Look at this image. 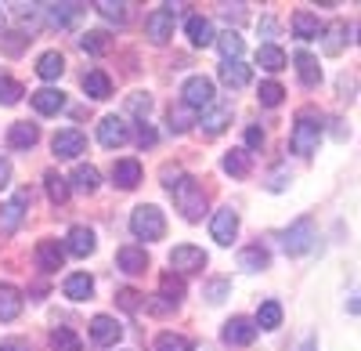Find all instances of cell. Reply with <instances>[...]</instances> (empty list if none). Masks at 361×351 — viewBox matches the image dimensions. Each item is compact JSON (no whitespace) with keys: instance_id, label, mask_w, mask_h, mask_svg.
Masks as SVG:
<instances>
[{"instance_id":"obj_1","label":"cell","mask_w":361,"mask_h":351,"mask_svg":"<svg viewBox=\"0 0 361 351\" xmlns=\"http://www.w3.org/2000/svg\"><path fill=\"white\" fill-rule=\"evenodd\" d=\"M130 232H134L137 239H145V243L163 239V236H166V218H163V210L152 207V203H141V207H134V214H130Z\"/></svg>"},{"instance_id":"obj_12","label":"cell","mask_w":361,"mask_h":351,"mask_svg":"<svg viewBox=\"0 0 361 351\" xmlns=\"http://www.w3.org/2000/svg\"><path fill=\"white\" fill-rule=\"evenodd\" d=\"M90 337H94V344H102V347H112L119 337H123V326H119L112 315H94L90 319Z\"/></svg>"},{"instance_id":"obj_13","label":"cell","mask_w":361,"mask_h":351,"mask_svg":"<svg viewBox=\"0 0 361 351\" xmlns=\"http://www.w3.org/2000/svg\"><path fill=\"white\" fill-rule=\"evenodd\" d=\"M37 265L44 268V272H58L66 265V246L58 243V239H44V243H37Z\"/></svg>"},{"instance_id":"obj_55","label":"cell","mask_w":361,"mask_h":351,"mask_svg":"<svg viewBox=\"0 0 361 351\" xmlns=\"http://www.w3.org/2000/svg\"><path fill=\"white\" fill-rule=\"evenodd\" d=\"M347 311H350V315H361V290H354V294H350V301H347Z\"/></svg>"},{"instance_id":"obj_51","label":"cell","mask_w":361,"mask_h":351,"mask_svg":"<svg viewBox=\"0 0 361 351\" xmlns=\"http://www.w3.org/2000/svg\"><path fill=\"white\" fill-rule=\"evenodd\" d=\"M180 178H185V174H180V167H170V163L163 167V185H166L170 192H173V189L180 185Z\"/></svg>"},{"instance_id":"obj_49","label":"cell","mask_w":361,"mask_h":351,"mask_svg":"<svg viewBox=\"0 0 361 351\" xmlns=\"http://www.w3.org/2000/svg\"><path fill=\"white\" fill-rule=\"evenodd\" d=\"M29 40H33V37H25V33H4V37H0V44H4V51H8V54H18Z\"/></svg>"},{"instance_id":"obj_25","label":"cell","mask_w":361,"mask_h":351,"mask_svg":"<svg viewBox=\"0 0 361 351\" xmlns=\"http://www.w3.org/2000/svg\"><path fill=\"white\" fill-rule=\"evenodd\" d=\"M293 66H296L300 80H304V87H314V83L322 80V66H318V58H314V54H307V51H296V54H293Z\"/></svg>"},{"instance_id":"obj_41","label":"cell","mask_w":361,"mask_h":351,"mask_svg":"<svg viewBox=\"0 0 361 351\" xmlns=\"http://www.w3.org/2000/svg\"><path fill=\"white\" fill-rule=\"evenodd\" d=\"M98 15L102 18H109V22H116V25H123L127 18H130V4H119V0H98Z\"/></svg>"},{"instance_id":"obj_21","label":"cell","mask_w":361,"mask_h":351,"mask_svg":"<svg viewBox=\"0 0 361 351\" xmlns=\"http://www.w3.org/2000/svg\"><path fill=\"white\" fill-rule=\"evenodd\" d=\"M83 4H47V18H51V25H58V29H73L80 18H83Z\"/></svg>"},{"instance_id":"obj_59","label":"cell","mask_w":361,"mask_h":351,"mask_svg":"<svg viewBox=\"0 0 361 351\" xmlns=\"http://www.w3.org/2000/svg\"><path fill=\"white\" fill-rule=\"evenodd\" d=\"M0 37H4V11H0Z\"/></svg>"},{"instance_id":"obj_36","label":"cell","mask_w":361,"mask_h":351,"mask_svg":"<svg viewBox=\"0 0 361 351\" xmlns=\"http://www.w3.org/2000/svg\"><path fill=\"white\" fill-rule=\"evenodd\" d=\"M80 47H83L87 54H105V51L112 47V37L105 33V29H87V33L80 37Z\"/></svg>"},{"instance_id":"obj_43","label":"cell","mask_w":361,"mask_h":351,"mask_svg":"<svg viewBox=\"0 0 361 351\" xmlns=\"http://www.w3.org/2000/svg\"><path fill=\"white\" fill-rule=\"evenodd\" d=\"M257 95H260V105L275 109V105H282V98H286V87H282V83H275V80H264Z\"/></svg>"},{"instance_id":"obj_20","label":"cell","mask_w":361,"mask_h":351,"mask_svg":"<svg viewBox=\"0 0 361 351\" xmlns=\"http://www.w3.org/2000/svg\"><path fill=\"white\" fill-rule=\"evenodd\" d=\"M322 33H325V37H322V51H325V54H340V51H343V44L350 40V37H347L350 29H347V22H343V18L329 22V25L322 29Z\"/></svg>"},{"instance_id":"obj_8","label":"cell","mask_w":361,"mask_h":351,"mask_svg":"<svg viewBox=\"0 0 361 351\" xmlns=\"http://www.w3.org/2000/svg\"><path fill=\"white\" fill-rule=\"evenodd\" d=\"M51 149H54L58 160H76V156L87 149V138H83L76 127H66V131H58V134L51 138Z\"/></svg>"},{"instance_id":"obj_23","label":"cell","mask_w":361,"mask_h":351,"mask_svg":"<svg viewBox=\"0 0 361 351\" xmlns=\"http://www.w3.org/2000/svg\"><path fill=\"white\" fill-rule=\"evenodd\" d=\"M221 167L231 174V178H250V170H253V156H250V149H231V153H224Z\"/></svg>"},{"instance_id":"obj_32","label":"cell","mask_w":361,"mask_h":351,"mask_svg":"<svg viewBox=\"0 0 361 351\" xmlns=\"http://www.w3.org/2000/svg\"><path fill=\"white\" fill-rule=\"evenodd\" d=\"M44 189H47V196H51L54 207H62V203L69 199V178H62L58 170H47V174H44Z\"/></svg>"},{"instance_id":"obj_17","label":"cell","mask_w":361,"mask_h":351,"mask_svg":"<svg viewBox=\"0 0 361 351\" xmlns=\"http://www.w3.org/2000/svg\"><path fill=\"white\" fill-rule=\"evenodd\" d=\"M22 218H25V203L18 196L11 203H0V236H15L22 228Z\"/></svg>"},{"instance_id":"obj_10","label":"cell","mask_w":361,"mask_h":351,"mask_svg":"<svg viewBox=\"0 0 361 351\" xmlns=\"http://www.w3.org/2000/svg\"><path fill=\"white\" fill-rule=\"evenodd\" d=\"M209 236H214L221 246H231V239L238 236V214L228 207V210H217L214 221H209Z\"/></svg>"},{"instance_id":"obj_50","label":"cell","mask_w":361,"mask_h":351,"mask_svg":"<svg viewBox=\"0 0 361 351\" xmlns=\"http://www.w3.org/2000/svg\"><path fill=\"white\" fill-rule=\"evenodd\" d=\"M224 294H228V279H214V282L206 286V297L214 301V304H221V301H224Z\"/></svg>"},{"instance_id":"obj_29","label":"cell","mask_w":361,"mask_h":351,"mask_svg":"<svg viewBox=\"0 0 361 351\" xmlns=\"http://www.w3.org/2000/svg\"><path fill=\"white\" fill-rule=\"evenodd\" d=\"M83 91L94 98V102H105V98L112 95V80H109L102 69H90V73L83 76Z\"/></svg>"},{"instance_id":"obj_2","label":"cell","mask_w":361,"mask_h":351,"mask_svg":"<svg viewBox=\"0 0 361 351\" xmlns=\"http://www.w3.org/2000/svg\"><path fill=\"white\" fill-rule=\"evenodd\" d=\"M318 138H322V120L311 112V109H304L296 116V127H293V134H289V145H293V153H300V156H311L314 149H318Z\"/></svg>"},{"instance_id":"obj_31","label":"cell","mask_w":361,"mask_h":351,"mask_svg":"<svg viewBox=\"0 0 361 351\" xmlns=\"http://www.w3.org/2000/svg\"><path fill=\"white\" fill-rule=\"evenodd\" d=\"M286 62H289L286 51H282V47H275V44H264V47L257 51V66H260V69H267V73H282V69H286Z\"/></svg>"},{"instance_id":"obj_52","label":"cell","mask_w":361,"mask_h":351,"mask_svg":"<svg viewBox=\"0 0 361 351\" xmlns=\"http://www.w3.org/2000/svg\"><path fill=\"white\" fill-rule=\"evenodd\" d=\"M243 8H246V4H221V15H224L228 22H231V18H235V22H243V18H246Z\"/></svg>"},{"instance_id":"obj_35","label":"cell","mask_w":361,"mask_h":351,"mask_svg":"<svg viewBox=\"0 0 361 351\" xmlns=\"http://www.w3.org/2000/svg\"><path fill=\"white\" fill-rule=\"evenodd\" d=\"M90 294H94V279H90L87 272H76V275L66 279V297H73V301H87Z\"/></svg>"},{"instance_id":"obj_58","label":"cell","mask_w":361,"mask_h":351,"mask_svg":"<svg viewBox=\"0 0 361 351\" xmlns=\"http://www.w3.org/2000/svg\"><path fill=\"white\" fill-rule=\"evenodd\" d=\"M300 351H318V344L314 340H304V347H300Z\"/></svg>"},{"instance_id":"obj_4","label":"cell","mask_w":361,"mask_h":351,"mask_svg":"<svg viewBox=\"0 0 361 351\" xmlns=\"http://www.w3.org/2000/svg\"><path fill=\"white\" fill-rule=\"evenodd\" d=\"M314 221L311 218H300V221H293L289 228H286V236H282V246H286V254L289 257H300V254H307L311 246H314Z\"/></svg>"},{"instance_id":"obj_53","label":"cell","mask_w":361,"mask_h":351,"mask_svg":"<svg viewBox=\"0 0 361 351\" xmlns=\"http://www.w3.org/2000/svg\"><path fill=\"white\" fill-rule=\"evenodd\" d=\"M246 145H250V149H260V145H264V131L260 127H250L246 131Z\"/></svg>"},{"instance_id":"obj_56","label":"cell","mask_w":361,"mask_h":351,"mask_svg":"<svg viewBox=\"0 0 361 351\" xmlns=\"http://www.w3.org/2000/svg\"><path fill=\"white\" fill-rule=\"evenodd\" d=\"M137 145H141V149H145V145H156V134L148 131V127H141V134H137Z\"/></svg>"},{"instance_id":"obj_45","label":"cell","mask_w":361,"mask_h":351,"mask_svg":"<svg viewBox=\"0 0 361 351\" xmlns=\"http://www.w3.org/2000/svg\"><path fill=\"white\" fill-rule=\"evenodd\" d=\"M156 351H192V344L180 333H159L156 337Z\"/></svg>"},{"instance_id":"obj_48","label":"cell","mask_w":361,"mask_h":351,"mask_svg":"<svg viewBox=\"0 0 361 351\" xmlns=\"http://www.w3.org/2000/svg\"><path fill=\"white\" fill-rule=\"evenodd\" d=\"M116 301H119V308H127V311H137L145 301H141V294H137V290H119V294H116Z\"/></svg>"},{"instance_id":"obj_57","label":"cell","mask_w":361,"mask_h":351,"mask_svg":"<svg viewBox=\"0 0 361 351\" xmlns=\"http://www.w3.org/2000/svg\"><path fill=\"white\" fill-rule=\"evenodd\" d=\"M0 351H22V344L18 340H4V344H0Z\"/></svg>"},{"instance_id":"obj_5","label":"cell","mask_w":361,"mask_h":351,"mask_svg":"<svg viewBox=\"0 0 361 351\" xmlns=\"http://www.w3.org/2000/svg\"><path fill=\"white\" fill-rule=\"evenodd\" d=\"M180 95H185V105L188 109H209V105H214V80H209V76H188L185 80V87H180Z\"/></svg>"},{"instance_id":"obj_38","label":"cell","mask_w":361,"mask_h":351,"mask_svg":"<svg viewBox=\"0 0 361 351\" xmlns=\"http://www.w3.org/2000/svg\"><path fill=\"white\" fill-rule=\"evenodd\" d=\"M159 290H163V297H166V304H180L185 301V279L180 275H173V272H166L163 279H159Z\"/></svg>"},{"instance_id":"obj_14","label":"cell","mask_w":361,"mask_h":351,"mask_svg":"<svg viewBox=\"0 0 361 351\" xmlns=\"http://www.w3.org/2000/svg\"><path fill=\"white\" fill-rule=\"evenodd\" d=\"M185 33L195 47H209V44H217V33H214V22L202 18V15H188L185 22Z\"/></svg>"},{"instance_id":"obj_39","label":"cell","mask_w":361,"mask_h":351,"mask_svg":"<svg viewBox=\"0 0 361 351\" xmlns=\"http://www.w3.org/2000/svg\"><path fill=\"white\" fill-rule=\"evenodd\" d=\"M192 124H195V116H192V109L188 105H170V112H166V127L173 131V134H185V131H192Z\"/></svg>"},{"instance_id":"obj_44","label":"cell","mask_w":361,"mask_h":351,"mask_svg":"<svg viewBox=\"0 0 361 351\" xmlns=\"http://www.w3.org/2000/svg\"><path fill=\"white\" fill-rule=\"evenodd\" d=\"M22 95H25V91H22V83H18V80L0 76V105H18Z\"/></svg>"},{"instance_id":"obj_42","label":"cell","mask_w":361,"mask_h":351,"mask_svg":"<svg viewBox=\"0 0 361 351\" xmlns=\"http://www.w3.org/2000/svg\"><path fill=\"white\" fill-rule=\"evenodd\" d=\"M51 347H54V351H80L83 344H80V337H76L69 326H58V330L51 333Z\"/></svg>"},{"instance_id":"obj_6","label":"cell","mask_w":361,"mask_h":351,"mask_svg":"<svg viewBox=\"0 0 361 351\" xmlns=\"http://www.w3.org/2000/svg\"><path fill=\"white\" fill-rule=\"evenodd\" d=\"M98 141L105 145V149H123V145L130 141V124L123 120V116H105V120L98 124Z\"/></svg>"},{"instance_id":"obj_54","label":"cell","mask_w":361,"mask_h":351,"mask_svg":"<svg viewBox=\"0 0 361 351\" xmlns=\"http://www.w3.org/2000/svg\"><path fill=\"white\" fill-rule=\"evenodd\" d=\"M8 185H11V163L0 160V189H8Z\"/></svg>"},{"instance_id":"obj_30","label":"cell","mask_w":361,"mask_h":351,"mask_svg":"<svg viewBox=\"0 0 361 351\" xmlns=\"http://www.w3.org/2000/svg\"><path fill=\"white\" fill-rule=\"evenodd\" d=\"M98 185H102V174H98V167H90V163H80L76 170H73V189L76 192H98Z\"/></svg>"},{"instance_id":"obj_9","label":"cell","mask_w":361,"mask_h":351,"mask_svg":"<svg viewBox=\"0 0 361 351\" xmlns=\"http://www.w3.org/2000/svg\"><path fill=\"white\" fill-rule=\"evenodd\" d=\"M224 344H235V347H246V344H253V337H257V326L250 323L246 315H231L228 323H224Z\"/></svg>"},{"instance_id":"obj_16","label":"cell","mask_w":361,"mask_h":351,"mask_svg":"<svg viewBox=\"0 0 361 351\" xmlns=\"http://www.w3.org/2000/svg\"><path fill=\"white\" fill-rule=\"evenodd\" d=\"M112 182L123 189V192L137 189V185H141V163H137V160H116V163H112Z\"/></svg>"},{"instance_id":"obj_34","label":"cell","mask_w":361,"mask_h":351,"mask_svg":"<svg viewBox=\"0 0 361 351\" xmlns=\"http://www.w3.org/2000/svg\"><path fill=\"white\" fill-rule=\"evenodd\" d=\"M267 265H271V254L264 246H246L238 254V268H246V272H264Z\"/></svg>"},{"instance_id":"obj_37","label":"cell","mask_w":361,"mask_h":351,"mask_svg":"<svg viewBox=\"0 0 361 351\" xmlns=\"http://www.w3.org/2000/svg\"><path fill=\"white\" fill-rule=\"evenodd\" d=\"M217 47H221V54H224V62H238V54L246 51V40L238 37L235 29H228V33L217 37Z\"/></svg>"},{"instance_id":"obj_22","label":"cell","mask_w":361,"mask_h":351,"mask_svg":"<svg viewBox=\"0 0 361 351\" xmlns=\"http://www.w3.org/2000/svg\"><path fill=\"white\" fill-rule=\"evenodd\" d=\"M22 315V294L11 282H0V323H15Z\"/></svg>"},{"instance_id":"obj_46","label":"cell","mask_w":361,"mask_h":351,"mask_svg":"<svg viewBox=\"0 0 361 351\" xmlns=\"http://www.w3.org/2000/svg\"><path fill=\"white\" fill-rule=\"evenodd\" d=\"M127 112H134V116H141V120H145V116L152 112V98H148V95H130L127 98Z\"/></svg>"},{"instance_id":"obj_24","label":"cell","mask_w":361,"mask_h":351,"mask_svg":"<svg viewBox=\"0 0 361 351\" xmlns=\"http://www.w3.org/2000/svg\"><path fill=\"white\" fill-rule=\"evenodd\" d=\"M228 124H231V105H209V109L202 112V120H199V127H202L206 134H221Z\"/></svg>"},{"instance_id":"obj_60","label":"cell","mask_w":361,"mask_h":351,"mask_svg":"<svg viewBox=\"0 0 361 351\" xmlns=\"http://www.w3.org/2000/svg\"><path fill=\"white\" fill-rule=\"evenodd\" d=\"M357 40H361V37H357Z\"/></svg>"},{"instance_id":"obj_11","label":"cell","mask_w":361,"mask_h":351,"mask_svg":"<svg viewBox=\"0 0 361 351\" xmlns=\"http://www.w3.org/2000/svg\"><path fill=\"white\" fill-rule=\"evenodd\" d=\"M145 37L152 40L156 47H163L170 37H173V15H166V11H152L145 18Z\"/></svg>"},{"instance_id":"obj_19","label":"cell","mask_w":361,"mask_h":351,"mask_svg":"<svg viewBox=\"0 0 361 351\" xmlns=\"http://www.w3.org/2000/svg\"><path fill=\"white\" fill-rule=\"evenodd\" d=\"M116 265H119V272H127V275H141L148 268V254L141 246H119Z\"/></svg>"},{"instance_id":"obj_33","label":"cell","mask_w":361,"mask_h":351,"mask_svg":"<svg viewBox=\"0 0 361 351\" xmlns=\"http://www.w3.org/2000/svg\"><path fill=\"white\" fill-rule=\"evenodd\" d=\"M221 80L231 87V91H238V87H246V83L253 80V73H250V66H243V62H224V66H221Z\"/></svg>"},{"instance_id":"obj_15","label":"cell","mask_w":361,"mask_h":351,"mask_svg":"<svg viewBox=\"0 0 361 351\" xmlns=\"http://www.w3.org/2000/svg\"><path fill=\"white\" fill-rule=\"evenodd\" d=\"M29 102H33V109H37L40 116H54V112L66 109V95L54 91V87H40V91L29 95Z\"/></svg>"},{"instance_id":"obj_3","label":"cell","mask_w":361,"mask_h":351,"mask_svg":"<svg viewBox=\"0 0 361 351\" xmlns=\"http://www.w3.org/2000/svg\"><path fill=\"white\" fill-rule=\"evenodd\" d=\"M173 203H177V210L185 214V221H202V214H206V192H202V185H195V178H188V174L173 189Z\"/></svg>"},{"instance_id":"obj_18","label":"cell","mask_w":361,"mask_h":351,"mask_svg":"<svg viewBox=\"0 0 361 351\" xmlns=\"http://www.w3.org/2000/svg\"><path fill=\"white\" fill-rule=\"evenodd\" d=\"M94 246H98V239H94V232H90V228H83V225H73V228H69L66 250H69L73 257H87V254H94Z\"/></svg>"},{"instance_id":"obj_47","label":"cell","mask_w":361,"mask_h":351,"mask_svg":"<svg viewBox=\"0 0 361 351\" xmlns=\"http://www.w3.org/2000/svg\"><path fill=\"white\" fill-rule=\"evenodd\" d=\"M15 18L29 29V33H37V29H40V11H37V8H25V4H22V8L15 11Z\"/></svg>"},{"instance_id":"obj_7","label":"cell","mask_w":361,"mask_h":351,"mask_svg":"<svg viewBox=\"0 0 361 351\" xmlns=\"http://www.w3.org/2000/svg\"><path fill=\"white\" fill-rule=\"evenodd\" d=\"M170 265H173V272H180V275H195V272H202L206 268V254L199 250V246H173L170 250Z\"/></svg>"},{"instance_id":"obj_26","label":"cell","mask_w":361,"mask_h":351,"mask_svg":"<svg viewBox=\"0 0 361 351\" xmlns=\"http://www.w3.org/2000/svg\"><path fill=\"white\" fill-rule=\"evenodd\" d=\"M37 141H40V127L37 124H11V131H8L11 149H33Z\"/></svg>"},{"instance_id":"obj_27","label":"cell","mask_w":361,"mask_h":351,"mask_svg":"<svg viewBox=\"0 0 361 351\" xmlns=\"http://www.w3.org/2000/svg\"><path fill=\"white\" fill-rule=\"evenodd\" d=\"M62 73H66L62 51H44V54L37 58V76H40V80H58Z\"/></svg>"},{"instance_id":"obj_28","label":"cell","mask_w":361,"mask_h":351,"mask_svg":"<svg viewBox=\"0 0 361 351\" xmlns=\"http://www.w3.org/2000/svg\"><path fill=\"white\" fill-rule=\"evenodd\" d=\"M293 33H296L300 40H318V37H322V22H318V15H311V11H296V15H293Z\"/></svg>"},{"instance_id":"obj_40","label":"cell","mask_w":361,"mask_h":351,"mask_svg":"<svg viewBox=\"0 0 361 351\" xmlns=\"http://www.w3.org/2000/svg\"><path fill=\"white\" fill-rule=\"evenodd\" d=\"M257 326L260 330H279L282 326V304L279 301H264L257 311Z\"/></svg>"}]
</instances>
